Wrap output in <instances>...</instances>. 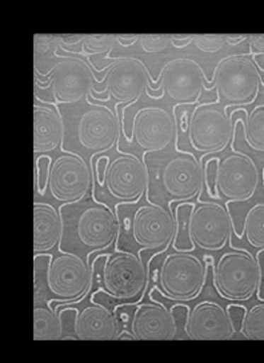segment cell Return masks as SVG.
Here are the masks:
<instances>
[{"label": "cell", "mask_w": 264, "mask_h": 363, "mask_svg": "<svg viewBox=\"0 0 264 363\" xmlns=\"http://www.w3.org/2000/svg\"><path fill=\"white\" fill-rule=\"evenodd\" d=\"M167 150V148H166ZM143 152L147 170V203L173 208V203L202 201L206 184L205 163L194 152L173 147L171 151Z\"/></svg>", "instance_id": "1"}, {"label": "cell", "mask_w": 264, "mask_h": 363, "mask_svg": "<svg viewBox=\"0 0 264 363\" xmlns=\"http://www.w3.org/2000/svg\"><path fill=\"white\" fill-rule=\"evenodd\" d=\"M64 125V139L60 150L78 154L93 167V159L110 152L120 143L122 122L119 111L88 99L55 107Z\"/></svg>", "instance_id": "2"}, {"label": "cell", "mask_w": 264, "mask_h": 363, "mask_svg": "<svg viewBox=\"0 0 264 363\" xmlns=\"http://www.w3.org/2000/svg\"><path fill=\"white\" fill-rule=\"evenodd\" d=\"M63 222L60 254H76L91 266V255L116 245L120 234L119 218L110 206L92 198L59 207Z\"/></svg>", "instance_id": "3"}, {"label": "cell", "mask_w": 264, "mask_h": 363, "mask_svg": "<svg viewBox=\"0 0 264 363\" xmlns=\"http://www.w3.org/2000/svg\"><path fill=\"white\" fill-rule=\"evenodd\" d=\"M34 298L46 301L52 308L78 303L92 290L91 266L76 254L54 257L38 252L34 255Z\"/></svg>", "instance_id": "4"}, {"label": "cell", "mask_w": 264, "mask_h": 363, "mask_svg": "<svg viewBox=\"0 0 264 363\" xmlns=\"http://www.w3.org/2000/svg\"><path fill=\"white\" fill-rule=\"evenodd\" d=\"M115 213L120 223L116 250L156 251L161 254L173 246L176 234V219L173 208L161 204L116 203Z\"/></svg>", "instance_id": "5"}, {"label": "cell", "mask_w": 264, "mask_h": 363, "mask_svg": "<svg viewBox=\"0 0 264 363\" xmlns=\"http://www.w3.org/2000/svg\"><path fill=\"white\" fill-rule=\"evenodd\" d=\"M91 275L92 289L119 305H138L149 287V267L131 251L116 250L95 257Z\"/></svg>", "instance_id": "6"}, {"label": "cell", "mask_w": 264, "mask_h": 363, "mask_svg": "<svg viewBox=\"0 0 264 363\" xmlns=\"http://www.w3.org/2000/svg\"><path fill=\"white\" fill-rule=\"evenodd\" d=\"M58 57L59 62H52L51 57L43 59L50 65L45 71L35 69V92L45 91V98L40 96L38 101L45 103L50 96L48 106L52 107L81 102L95 89L91 65L71 55L58 54Z\"/></svg>", "instance_id": "7"}, {"label": "cell", "mask_w": 264, "mask_h": 363, "mask_svg": "<svg viewBox=\"0 0 264 363\" xmlns=\"http://www.w3.org/2000/svg\"><path fill=\"white\" fill-rule=\"evenodd\" d=\"M263 86V74L248 54H232L219 60L212 74L211 90L215 102L224 107H246L253 104Z\"/></svg>", "instance_id": "8"}, {"label": "cell", "mask_w": 264, "mask_h": 363, "mask_svg": "<svg viewBox=\"0 0 264 363\" xmlns=\"http://www.w3.org/2000/svg\"><path fill=\"white\" fill-rule=\"evenodd\" d=\"M215 266L212 257L202 261L193 252L173 251L164 257L159 266L156 287L161 298L173 302H190L203 293L208 269Z\"/></svg>", "instance_id": "9"}, {"label": "cell", "mask_w": 264, "mask_h": 363, "mask_svg": "<svg viewBox=\"0 0 264 363\" xmlns=\"http://www.w3.org/2000/svg\"><path fill=\"white\" fill-rule=\"evenodd\" d=\"M219 257L212 266V282L218 294L230 302H248L258 293L262 282V269L248 250L235 249Z\"/></svg>", "instance_id": "10"}, {"label": "cell", "mask_w": 264, "mask_h": 363, "mask_svg": "<svg viewBox=\"0 0 264 363\" xmlns=\"http://www.w3.org/2000/svg\"><path fill=\"white\" fill-rule=\"evenodd\" d=\"M236 140V127L234 125V113L215 101L197 103L188 125V142L197 152L214 155L230 146L232 151Z\"/></svg>", "instance_id": "11"}, {"label": "cell", "mask_w": 264, "mask_h": 363, "mask_svg": "<svg viewBox=\"0 0 264 363\" xmlns=\"http://www.w3.org/2000/svg\"><path fill=\"white\" fill-rule=\"evenodd\" d=\"M96 71H105L102 79H95L98 84H104V90L93 89L90 95L99 98L107 95L104 99H95L98 102H108L114 98L116 104H130L132 107L149 87L152 91L158 90L156 82L152 79L149 67L139 57H113L110 65L98 68Z\"/></svg>", "instance_id": "12"}, {"label": "cell", "mask_w": 264, "mask_h": 363, "mask_svg": "<svg viewBox=\"0 0 264 363\" xmlns=\"http://www.w3.org/2000/svg\"><path fill=\"white\" fill-rule=\"evenodd\" d=\"M260 174L256 162L243 151L218 159L215 194L230 203H243L258 191Z\"/></svg>", "instance_id": "13"}, {"label": "cell", "mask_w": 264, "mask_h": 363, "mask_svg": "<svg viewBox=\"0 0 264 363\" xmlns=\"http://www.w3.org/2000/svg\"><path fill=\"white\" fill-rule=\"evenodd\" d=\"M156 86L171 101L183 106H196L205 92L212 91L205 68L191 57H175L167 62L161 69Z\"/></svg>", "instance_id": "14"}, {"label": "cell", "mask_w": 264, "mask_h": 363, "mask_svg": "<svg viewBox=\"0 0 264 363\" xmlns=\"http://www.w3.org/2000/svg\"><path fill=\"white\" fill-rule=\"evenodd\" d=\"M48 190L60 203H75L93 191V170L78 154H63L52 162Z\"/></svg>", "instance_id": "15"}, {"label": "cell", "mask_w": 264, "mask_h": 363, "mask_svg": "<svg viewBox=\"0 0 264 363\" xmlns=\"http://www.w3.org/2000/svg\"><path fill=\"white\" fill-rule=\"evenodd\" d=\"M117 157L110 160L104 186L101 187L117 203H138L147 191V170L143 159L119 148Z\"/></svg>", "instance_id": "16"}, {"label": "cell", "mask_w": 264, "mask_h": 363, "mask_svg": "<svg viewBox=\"0 0 264 363\" xmlns=\"http://www.w3.org/2000/svg\"><path fill=\"white\" fill-rule=\"evenodd\" d=\"M230 202H200L190 218V237L203 251H220L230 245L234 220Z\"/></svg>", "instance_id": "17"}, {"label": "cell", "mask_w": 264, "mask_h": 363, "mask_svg": "<svg viewBox=\"0 0 264 363\" xmlns=\"http://www.w3.org/2000/svg\"><path fill=\"white\" fill-rule=\"evenodd\" d=\"M131 140L146 152H159L173 143L179 142L176 118L161 106L142 107L132 118Z\"/></svg>", "instance_id": "18"}, {"label": "cell", "mask_w": 264, "mask_h": 363, "mask_svg": "<svg viewBox=\"0 0 264 363\" xmlns=\"http://www.w3.org/2000/svg\"><path fill=\"white\" fill-rule=\"evenodd\" d=\"M183 331L193 340H230L236 333L227 308L212 301H203L191 308Z\"/></svg>", "instance_id": "19"}, {"label": "cell", "mask_w": 264, "mask_h": 363, "mask_svg": "<svg viewBox=\"0 0 264 363\" xmlns=\"http://www.w3.org/2000/svg\"><path fill=\"white\" fill-rule=\"evenodd\" d=\"M130 331L137 340H173L178 333V325L171 308L155 299L134 306Z\"/></svg>", "instance_id": "20"}, {"label": "cell", "mask_w": 264, "mask_h": 363, "mask_svg": "<svg viewBox=\"0 0 264 363\" xmlns=\"http://www.w3.org/2000/svg\"><path fill=\"white\" fill-rule=\"evenodd\" d=\"M119 319L115 311L102 303H92L79 311L75 322V335L79 340H116Z\"/></svg>", "instance_id": "21"}, {"label": "cell", "mask_w": 264, "mask_h": 363, "mask_svg": "<svg viewBox=\"0 0 264 363\" xmlns=\"http://www.w3.org/2000/svg\"><path fill=\"white\" fill-rule=\"evenodd\" d=\"M64 139V125L57 108L34 106V152L55 151Z\"/></svg>", "instance_id": "22"}, {"label": "cell", "mask_w": 264, "mask_h": 363, "mask_svg": "<svg viewBox=\"0 0 264 363\" xmlns=\"http://www.w3.org/2000/svg\"><path fill=\"white\" fill-rule=\"evenodd\" d=\"M63 222L58 210L48 203H34V252H46L60 243Z\"/></svg>", "instance_id": "23"}, {"label": "cell", "mask_w": 264, "mask_h": 363, "mask_svg": "<svg viewBox=\"0 0 264 363\" xmlns=\"http://www.w3.org/2000/svg\"><path fill=\"white\" fill-rule=\"evenodd\" d=\"M63 335L58 310L48 306L46 301L34 298V340H60Z\"/></svg>", "instance_id": "24"}, {"label": "cell", "mask_w": 264, "mask_h": 363, "mask_svg": "<svg viewBox=\"0 0 264 363\" xmlns=\"http://www.w3.org/2000/svg\"><path fill=\"white\" fill-rule=\"evenodd\" d=\"M195 207V202H185L176 204L173 208L176 219V234L173 243L175 251L193 252L195 250L196 246L190 237V218Z\"/></svg>", "instance_id": "25"}, {"label": "cell", "mask_w": 264, "mask_h": 363, "mask_svg": "<svg viewBox=\"0 0 264 363\" xmlns=\"http://www.w3.org/2000/svg\"><path fill=\"white\" fill-rule=\"evenodd\" d=\"M241 235L247 238L248 245L253 249L264 251V202L253 204L247 211Z\"/></svg>", "instance_id": "26"}, {"label": "cell", "mask_w": 264, "mask_h": 363, "mask_svg": "<svg viewBox=\"0 0 264 363\" xmlns=\"http://www.w3.org/2000/svg\"><path fill=\"white\" fill-rule=\"evenodd\" d=\"M243 134L248 147L264 152V103L255 106L248 113L246 125H243Z\"/></svg>", "instance_id": "27"}, {"label": "cell", "mask_w": 264, "mask_h": 363, "mask_svg": "<svg viewBox=\"0 0 264 363\" xmlns=\"http://www.w3.org/2000/svg\"><path fill=\"white\" fill-rule=\"evenodd\" d=\"M116 45H119L117 35H86L84 40L81 42V51L72 54H81L87 57L102 55L111 52Z\"/></svg>", "instance_id": "28"}, {"label": "cell", "mask_w": 264, "mask_h": 363, "mask_svg": "<svg viewBox=\"0 0 264 363\" xmlns=\"http://www.w3.org/2000/svg\"><path fill=\"white\" fill-rule=\"evenodd\" d=\"M241 333L246 340H264V301L247 310Z\"/></svg>", "instance_id": "29"}, {"label": "cell", "mask_w": 264, "mask_h": 363, "mask_svg": "<svg viewBox=\"0 0 264 363\" xmlns=\"http://www.w3.org/2000/svg\"><path fill=\"white\" fill-rule=\"evenodd\" d=\"M52 162H54L52 158L48 157V155H45V154L36 159V177H35L36 184H35V189L40 195L46 194Z\"/></svg>", "instance_id": "30"}, {"label": "cell", "mask_w": 264, "mask_h": 363, "mask_svg": "<svg viewBox=\"0 0 264 363\" xmlns=\"http://www.w3.org/2000/svg\"><path fill=\"white\" fill-rule=\"evenodd\" d=\"M226 45V35H195L194 38V45L205 54H215Z\"/></svg>", "instance_id": "31"}, {"label": "cell", "mask_w": 264, "mask_h": 363, "mask_svg": "<svg viewBox=\"0 0 264 363\" xmlns=\"http://www.w3.org/2000/svg\"><path fill=\"white\" fill-rule=\"evenodd\" d=\"M139 45L144 52H161L171 45V35H140Z\"/></svg>", "instance_id": "32"}, {"label": "cell", "mask_w": 264, "mask_h": 363, "mask_svg": "<svg viewBox=\"0 0 264 363\" xmlns=\"http://www.w3.org/2000/svg\"><path fill=\"white\" fill-rule=\"evenodd\" d=\"M58 35L36 34L34 36V54L35 60H39L40 57H46L47 54L59 47Z\"/></svg>", "instance_id": "33"}, {"label": "cell", "mask_w": 264, "mask_h": 363, "mask_svg": "<svg viewBox=\"0 0 264 363\" xmlns=\"http://www.w3.org/2000/svg\"><path fill=\"white\" fill-rule=\"evenodd\" d=\"M58 310L59 318H60V322H62V328H63V333L66 335H69V333H74L75 334V322L78 319L79 315V311L78 308H74V307H55ZM63 335V338L66 337ZM62 338V340H63Z\"/></svg>", "instance_id": "34"}, {"label": "cell", "mask_w": 264, "mask_h": 363, "mask_svg": "<svg viewBox=\"0 0 264 363\" xmlns=\"http://www.w3.org/2000/svg\"><path fill=\"white\" fill-rule=\"evenodd\" d=\"M218 159H207L205 164V177H206V190L208 196L218 201L219 198L215 194V179H217V167H218Z\"/></svg>", "instance_id": "35"}, {"label": "cell", "mask_w": 264, "mask_h": 363, "mask_svg": "<svg viewBox=\"0 0 264 363\" xmlns=\"http://www.w3.org/2000/svg\"><path fill=\"white\" fill-rule=\"evenodd\" d=\"M108 164H110L108 155H101L98 160H95L93 167H92V170H93V184H96L99 187H103L105 171H107Z\"/></svg>", "instance_id": "36"}, {"label": "cell", "mask_w": 264, "mask_h": 363, "mask_svg": "<svg viewBox=\"0 0 264 363\" xmlns=\"http://www.w3.org/2000/svg\"><path fill=\"white\" fill-rule=\"evenodd\" d=\"M227 311H229V315H230L231 322H232V326L235 331H241L243 329V323H244V318L247 314V308L241 305H234L231 303L229 306L226 307Z\"/></svg>", "instance_id": "37"}, {"label": "cell", "mask_w": 264, "mask_h": 363, "mask_svg": "<svg viewBox=\"0 0 264 363\" xmlns=\"http://www.w3.org/2000/svg\"><path fill=\"white\" fill-rule=\"evenodd\" d=\"M248 55H251L253 57H264V35H250Z\"/></svg>", "instance_id": "38"}, {"label": "cell", "mask_w": 264, "mask_h": 363, "mask_svg": "<svg viewBox=\"0 0 264 363\" xmlns=\"http://www.w3.org/2000/svg\"><path fill=\"white\" fill-rule=\"evenodd\" d=\"M171 311H173V318L176 320V325L178 326H185L188 317H190V313H191V308L188 306L183 305V302H178L176 305H173L171 307Z\"/></svg>", "instance_id": "39"}, {"label": "cell", "mask_w": 264, "mask_h": 363, "mask_svg": "<svg viewBox=\"0 0 264 363\" xmlns=\"http://www.w3.org/2000/svg\"><path fill=\"white\" fill-rule=\"evenodd\" d=\"M178 108H179V104H178V106H173V115L176 118L178 130L182 131V133H188V125H190V115H188V111L184 108V110H182L180 116H178Z\"/></svg>", "instance_id": "40"}, {"label": "cell", "mask_w": 264, "mask_h": 363, "mask_svg": "<svg viewBox=\"0 0 264 363\" xmlns=\"http://www.w3.org/2000/svg\"><path fill=\"white\" fill-rule=\"evenodd\" d=\"M59 43L62 48H67L71 45H81L86 35H58Z\"/></svg>", "instance_id": "41"}, {"label": "cell", "mask_w": 264, "mask_h": 363, "mask_svg": "<svg viewBox=\"0 0 264 363\" xmlns=\"http://www.w3.org/2000/svg\"><path fill=\"white\" fill-rule=\"evenodd\" d=\"M194 38H195V35H171V45L175 47V48H183V47H187V45H191V43H194Z\"/></svg>", "instance_id": "42"}, {"label": "cell", "mask_w": 264, "mask_h": 363, "mask_svg": "<svg viewBox=\"0 0 264 363\" xmlns=\"http://www.w3.org/2000/svg\"><path fill=\"white\" fill-rule=\"evenodd\" d=\"M140 35H117V42L123 47H130L138 43Z\"/></svg>", "instance_id": "43"}, {"label": "cell", "mask_w": 264, "mask_h": 363, "mask_svg": "<svg viewBox=\"0 0 264 363\" xmlns=\"http://www.w3.org/2000/svg\"><path fill=\"white\" fill-rule=\"evenodd\" d=\"M250 35H226V42L229 45H238L248 40Z\"/></svg>", "instance_id": "44"}, {"label": "cell", "mask_w": 264, "mask_h": 363, "mask_svg": "<svg viewBox=\"0 0 264 363\" xmlns=\"http://www.w3.org/2000/svg\"><path fill=\"white\" fill-rule=\"evenodd\" d=\"M137 340V338H135V335H134L131 331H128V330H122V331L119 333V335H117V340Z\"/></svg>", "instance_id": "45"}, {"label": "cell", "mask_w": 264, "mask_h": 363, "mask_svg": "<svg viewBox=\"0 0 264 363\" xmlns=\"http://www.w3.org/2000/svg\"><path fill=\"white\" fill-rule=\"evenodd\" d=\"M262 175H263V186H264V167H263V171H262Z\"/></svg>", "instance_id": "46"}]
</instances>
